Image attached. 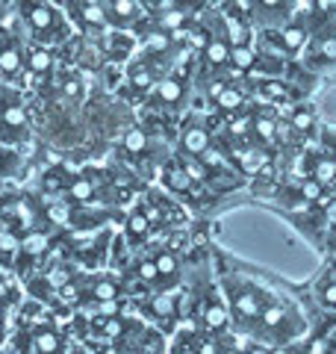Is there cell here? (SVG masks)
<instances>
[{
  "label": "cell",
  "mask_w": 336,
  "mask_h": 354,
  "mask_svg": "<svg viewBox=\"0 0 336 354\" xmlns=\"http://www.w3.org/2000/svg\"><path fill=\"white\" fill-rule=\"evenodd\" d=\"M68 354H88L86 348H68Z\"/></svg>",
  "instance_id": "cell-26"
},
{
  "label": "cell",
  "mask_w": 336,
  "mask_h": 354,
  "mask_svg": "<svg viewBox=\"0 0 336 354\" xmlns=\"http://www.w3.org/2000/svg\"><path fill=\"white\" fill-rule=\"evenodd\" d=\"M200 62H204V71L216 74V71H224L230 62V41L224 32H212L204 44V53H200Z\"/></svg>",
  "instance_id": "cell-14"
},
{
  "label": "cell",
  "mask_w": 336,
  "mask_h": 354,
  "mask_svg": "<svg viewBox=\"0 0 336 354\" xmlns=\"http://www.w3.org/2000/svg\"><path fill=\"white\" fill-rule=\"evenodd\" d=\"M53 319L56 316L39 301L32 304V316L21 310L15 328L9 330V342H12L15 354H68V337Z\"/></svg>",
  "instance_id": "cell-2"
},
{
  "label": "cell",
  "mask_w": 336,
  "mask_h": 354,
  "mask_svg": "<svg viewBox=\"0 0 336 354\" xmlns=\"http://www.w3.org/2000/svg\"><path fill=\"white\" fill-rule=\"evenodd\" d=\"M121 151L133 160H144L151 151V133L144 127H127L124 130V139H121Z\"/></svg>",
  "instance_id": "cell-19"
},
{
  "label": "cell",
  "mask_w": 336,
  "mask_h": 354,
  "mask_svg": "<svg viewBox=\"0 0 336 354\" xmlns=\"http://www.w3.org/2000/svg\"><path fill=\"white\" fill-rule=\"evenodd\" d=\"M254 95L263 101V106H277V104H286L292 92L283 80H272V77H263V80H254Z\"/></svg>",
  "instance_id": "cell-18"
},
{
  "label": "cell",
  "mask_w": 336,
  "mask_h": 354,
  "mask_svg": "<svg viewBox=\"0 0 336 354\" xmlns=\"http://www.w3.org/2000/svg\"><path fill=\"white\" fill-rule=\"evenodd\" d=\"M130 50H133V39L127 36L124 30H112L106 36V57L109 59H130Z\"/></svg>",
  "instance_id": "cell-22"
},
{
  "label": "cell",
  "mask_w": 336,
  "mask_h": 354,
  "mask_svg": "<svg viewBox=\"0 0 336 354\" xmlns=\"http://www.w3.org/2000/svg\"><path fill=\"white\" fill-rule=\"evenodd\" d=\"M0 130L9 139H27L30 136V113L21 95L12 88H0Z\"/></svg>",
  "instance_id": "cell-6"
},
{
  "label": "cell",
  "mask_w": 336,
  "mask_h": 354,
  "mask_svg": "<svg viewBox=\"0 0 336 354\" xmlns=\"http://www.w3.org/2000/svg\"><path fill=\"white\" fill-rule=\"evenodd\" d=\"M218 290L227 301L230 310V322H233V334L239 337H251L256 322H260L263 310L274 301L280 292H274L260 274L245 269L242 263L230 260V257H218V272H216Z\"/></svg>",
  "instance_id": "cell-1"
},
{
  "label": "cell",
  "mask_w": 336,
  "mask_h": 354,
  "mask_svg": "<svg viewBox=\"0 0 336 354\" xmlns=\"http://www.w3.org/2000/svg\"><path fill=\"white\" fill-rule=\"evenodd\" d=\"M151 254V260L156 266V286L153 292L160 290H177V286L183 283V257H180V248L174 245H156Z\"/></svg>",
  "instance_id": "cell-8"
},
{
  "label": "cell",
  "mask_w": 336,
  "mask_h": 354,
  "mask_svg": "<svg viewBox=\"0 0 336 354\" xmlns=\"http://www.w3.org/2000/svg\"><path fill=\"white\" fill-rule=\"evenodd\" d=\"M304 177H312L321 189H333L336 186V153H330V151L312 153L310 162H307Z\"/></svg>",
  "instance_id": "cell-15"
},
{
  "label": "cell",
  "mask_w": 336,
  "mask_h": 354,
  "mask_svg": "<svg viewBox=\"0 0 336 354\" xmlns=\"http://www.w3.org/2000/svg\"><path fill=\"white\" fill-rule=\"evenodd\" d=\"M9 313H12V301L0 298V346L9 339Z\"/></svg>",
  "instance_id": "cell-24"
},
{
  "label": "cell",
  "mask_w": 336,
  "mask_h": 354,
  "mask_svg": "<svg viewBox=\"0 0 336 354\" xmlns=\"http://www.w3.org/2000/svg\"><path fill=\"white\" fill-rule=\"evenodd\" d=\"M104 9H106V21L112 30H130L144 18L136 0H104Z\"/></svg>",
  "instance_id": "cell-13"
},
{
  "label": "cell",
  "mask_w": 336,
  "mask_h": 354,
  "mask_svg": "<svg viewBox=\"0 0 336 354\" xmlns=\"http://www.w3.org/2000/svg\"><path fill=\"white\" fill-rule=\"evenodd\" d=\"M312 301H316L324 313H336V274L330 272V266L321 272V278H316L310 283Z\"/></svg>",
  "instance_id": "cell-17"
},
{
  "label": "cell",
  "mask_w": 336,
  "mask_h": 354,
  "mask_svg": "<svg viewBox=\"0 0 336 354\" xmlns=\"http://www.w3.org/2000/svg\"><path fill=\"white\" fill-rule=\"evenodd\" d=\"M289 127L298 130V133H310L316 127V115H312L310 106H295L292 113H289Z\"/></svg>",
  "instance_id": "cell-23"
},
{
  "label": "cell",
  "mask_w": 336,
  "mask_h": 354,
  "mask_svg": "<svg viewBox=\"0 0 336 354\" xmlns=\"http://www.w3.org/2000/svg\"><path fill=\"white\" fill-rule=\"evenodd\" d=\"M186 97H189V83H186V77L174 68L156 80L153 92L148 95V104L156 113H174V109H180L186 104Z\"/></svg>",
  "instance_id": "cell-5"
},
{
  "label": "cell",
  "mask_w": 336,
  "mask_h": 354,
  "mask_svg": "<svg viewBox=\"0 0 336 354\" xmlns=\"http://www.w3.org/2000/svg\"><path fill=\"white\" fill-rule=\"evenodd\" d=\"M251 3V18L254 21H263V24L268 27L272 24V30H277L280 24H286L289 18H295V3L292 0H248Z\"/></svg>",
  "instance_id": "cell-11"
},
{
  "label": "cell",
  "mask_w": 336,
  "mask_h": 354,
  "mask_svg": "<svg viewBox=\"0 0 336 354\" xmlns=\"http://www.w3.org/2000/svg\"><path fill=\"white\" fill-rule=\"evenodd\" d=\"M15 15H18L21 30H24L30 36V41H36V44L53 48V44L68 41L74 36L71 21L65 18L62 9H56L50 0H18Z\"/></svg>",
  "instance_id": "cell-3"
},
{
  "label": "cell",
  "mask_w": 336,
  "mask_h": 354,
  "mask_svg": "<svg viewBox=\"0 0 336 354\" xmlns=\"http://www.w3.org/2000/svg\"><path fill=\"white\" fill-rule=\"evenodd\" d=\"M53 50L48 48V44H36L30 41L27 44V68L24 74L32 77V80H44V77L53 74Z\"/></svg>",
  "instance_id": "cell-16"
},
{
  "label": "cell",
  "mask_w": 336,
  "mask_h": 354,
  "mask_svg": "<svg viewBox=\"0 0 336 354\" xmlns=\"http://www.w3.org/2000/svg\"><path fill=\"white\" fill-rule=\"evenodd\" d=\"M310 50H312V62H321V65H333L336 62V32H316V36H310Z\"/></svg>",
  "instance_id": "cell-20"
},
{
  "label": "cell",
  "mask_w": 336,
  "mask_h": 354,
  "mask_svg": "<svg viewBox=\"0 0 336 354\" xmlns=\"http://www.w3.org/2000/svg\"><path fill=\"white\" fill-rule=\"evenodd\" d=\"M151 234H153V227H151L148 216H144V209L133 207L130 213L124 216V227H121V236H124V242H127V251L130 248L133 251L144 248V245H148V239H151Z\"/></svg>",
  "instance_id": "cell-12"
},
{
  "label": "cell",
  "mask_w": 336,
  "mask_h": 354,
  "mask_svg": "<svg viewBox=\"0 0 336 354\" xmlns=\"http://www.w3.org/2000/svg\"><path fill=\"white\" fill-rule=\"evenodd\" d=\"M50 245L53 239L48 230L41 227H30L24 236H18V260H15V272L21 281L32 278V272H39L44 263L50 260Z\"/></svg>",
  "instance_id": "cell-4"
},
{
  "label": "cell",
  "mask_w": 336,
  "mask_h": 354,
  "mask_svg": "<svg viewBox=\"0 0 336 354\" xmlns=\"http://www.w3.org/2000/svg\"><path fill=\"white\" fill-rule=\"evenodd\" d=\"M24 68H27V44L21 41V36H9L0 44V77L18 80V77H24Z\"/></svg>",
  "instance_id": "cell-9"
},
{
  "label": "cell",
  "mask_w": 336,
  "mask_h": 354,
  "mask_svg": "<svg viewBox=\"0 0 336 354\" xmlns=\"http://www.w3.org/2000/svg\"><path fill=\"white\" fill-rule=\"evenodd\" d=\"M216 148V136H212V127L207 124L204 118H186L183 121V130H180V139H177V157H186V160H200L207 151Z\"/></svg>",
  "instance_id": "cell-7"
},
{
  "label": "cell",
  "mask_w": 336,
  "mask_h": 354,
  "mask_svg": "<svg viewBox=\"0 0 336 354\" xmlns=\"http://www.w3.org/2000/svg\"><path fill=\"white\" fill-rule=\"evenodd\" d=\"M216 86L209 88V97L221 113L227 115H236V113H245L248 109V92L239 86V83H224V80H212Z\"/></svg>",
  "instance_id": "cell-10"
},
{
  "label": "cell",
  "mask_w": 336,
  "mask_h": 354,
  "mask_svg": "<svg viewBox=\"0 0 336 354\" xmlns=\"http://www.w3.org/2000/svg\"><path fill=\"white\" fill-rule=\"evenodd\" d=\"M50 3H53L56 9H62V12H65V9H68V6L74 3V0H50Z\"/></svg>",
  "instance_id": "cell-25"
},
{
  "label": "cell",
  "mask_w": 336,
  "mask_h": 354,
  "mask_svg": "<svg viewBox=\"0 0 336 354\" xmlns=\"http://www.w3.org/2000/svg\"><path fill=\"white\" fill-rule=\"evenodd\" d=\"M256 65V50L251 44H230V62L227 68L239 71V74H251Z\"/></svg>",
  "instance_id": "cell-21"
}]
</instances>
